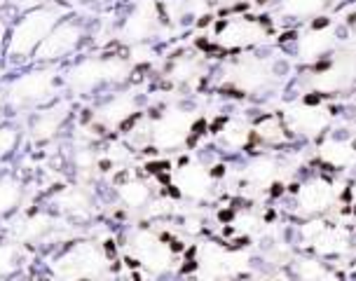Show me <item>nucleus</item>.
<instances>
[{
  "instance_id": "obj_24",
  "label": "nucleus",
  "mask_w": 356,
  "mask_h": 281,
  "mask_svg": "<svg viewBox=\"0 0 356 281\" xmlns=\"http://www.w3.org/2000/svg\"><path fill=\"white\" fill-rule=\"evenodd\" d=\"M316 155L323 164L333 169H349L356 164V148L352 140L347 138H326L319 143Z\"/></svg>"
},
{
  "instance_id": "obj_31",
  "label": "nucleus",
  "mask_w": 356,
  "mask_h": 281,
  "mask_svg": "<svg viewBox=\"0 0 356 281\" xmlns=\"http://www.w3.org/2000/svg\"><path fill=\"white\" fill-rule=\"evenodd\" d=\"M5 3H8L12 17H15V15H22V12H29V10H35V8H42V5H49V3H54V0H5Z\"/></svg>"
},
{
  "instance_id": "obj_6",
  "label": "nucleus",
  "mask_w": 356,
  "mask_h": 281,
  "mask_svg": "<svg viewBox=\"0 0 356 281\" xmlns=\"http://www.w3.org/2000/svg\"><path fill=\"white\" fill-rule=\"evenodd\" d=\"M89 40H92V26H89L87 19L78 15H66L54 24L52 31L44 35V40L38 45L31 63L63 66L66 61L82 54Z\"/></svg>"
},
{
  "instance_id": "obj_12",
  "label": "nucleus",
  "mask_w": 356,
  "mask_h": 281,
  "mask_svg": "<svg viewBox=\"0 0 356 281\" xmlns=\"http://www.w3.org/2000/svg\"><path fill=\"white\" fill-rule=\"evenodd\" d=\"M300 239L321 258H340L352 248V234L347 227L319 220L314 216L300 225Z\"/></svg>"
},
{
  "instance_id": "obj_17",
  "label": "nucleus",
  "mask_w": 356,
  "mask_h": 281,
  "mask_svg": "<svg viewBox=\"0 0 356 281\" xmlns=\"http://www.w3.org/2000/svg\"><path fill=\"white\" fill-rule=\"evenodd\" d=\"M291 134L305 138H314L323 134L333 122V113L326 106H309V104H293L286 108L282 115Z\"/></svg>"
},
{
  "instance_id": "obj_3",
  "label": "nucleus",
  "mask_w": 356,
  "mask_h": 281,
  "mask_svg": "<svg viewBox=\"0 0 356 281\" xmlns=\"http://www.w3.org/2000/svg\"><path fill=\"white\" fill-rule=\"evenodd\" d=\"M68 15V8H63L54 0L49 5L42 8L22 12L10 19L8 26V38H5V54L3 59L10 66V70L22 68L31 63L33 52L38 49V45L44 40V35L52 31V26L59 22L61 17Z\"/></svg>"
},
{
  "instance_id": "obj_33",
  "label": "nucleus",
  "mask_w": 356,
  "mask_h": 281,
  "mask_svg": "<svg viewBox=\"0 0 356 281\" xmlns=\"http://www.w3.org/2000/svg\"><path fill=\"white\" fill-rule=\"evenodd\" d=\"M82 5H87V8H104L108 3H115V0H80Z\"/></svg>"
},
{
  "instance_id": "obj_22",
  "label": "nucleus",
  "mask_w": 356,
  "mask_h": 281,
  "mask_svg": "<svg viewBox=\"0 0 356 281\" xmlns=\"http://www.w3.org/2000/svg\"><path fill=\"white\" fill-rule=\"evenodd\" d=\"M29 195V185L17 171L0 169V223L10 220L22 211Z\"/></svg>"
},
{
  "instance_id": "obj_7",
  "label": "nucleus",
  "mask_w": 356,
  "mask_h": 281,
  "mask_svg": "<svg viewBox=\"0 0 356 281\" xmlns=\"http://www.w3.org/2000/svg\"><path fill=\"white\" fill-rule=\"evenodd\" d=\"M197 129V113L186 106H169L148 115V150L176 152Z\"/></svg>"
},
{
  "instance_id": "obj_20",
  "label": "nucleus",
  "mask_w": 356,
  "mask_h": 281,
  "mask_svg": "<svg viewBox=\"0 0 356 281\" xmlns=\"http://www.w3.org/2000/svg\"><path fill=\"white\" fill-rule=\"evenodd\" d=\"M279 176H282V162L275 155H256L241 167L239 178L246 188L253 190H267L277 185Z\"/></svg>"
},
{
  "instance_id": "obj_19",
  "label": "nucleus",
  "mask_w": 356,
  "mask_h": 281,
  "mask_svg": "<svg viewBox=\"0 0 356 281\" xmlns=\"http://www.w3.org/2000/svg\"><path fill=\"white\" fill-rule=\"evenodd\" d=\"M197 267H200L197 270L200 277H232V274H239L246 267V255L237 251H227V248L216 244H204L200 248Z\"/></svg>"
},
{
  "instance_id": "obj_5",
  "label": "nucleus",
  "mask_w": 356,
  "mask_h": 281,
  "mask_svg": "<svg viewBox=\"0 0 356 281\" xmlns=\"http://www.w3.org/2000/svg\"><path fill=\"white\" fill-rule=\"evenodd\" d=\"M120 248H124L129 265L141 267L152 277H167L178 263V248L174 241L150 225L129 227L120 239Z\"/></svg>"
},
{
  "instance_id": "obj_27",
  "label": "nucleus",
  "mask_w": 356,
  "mask_h": 281,
  "mask_svg": "<svg viewBox=\"0 0 356 281\" xmlns=\"http://www.w3.org/2000/svg\"><path fill=\"white\" fill-rule=\"evenodd\" d=\"M253 136H256L260 143L279 148V145L289 143V138L293 136V134L289 131L282 115H263V118L253 122Z\"/></svg>"
},
{
  "instance_id": "obj_4",
  "label": "nucleus",
  "mask_w": 356,
  "mask_h": 281,
  "mask_svg": "<svg viewBox=\"0 0 356 281\" xmlns=\"http://www.w3.org/2000/svg\"><path fill=\"white\" fill-rule=\"evenodd\" d=\"M108 248L101 241H63L47 260V274L59 279H101L113 270Z\"/></svg>"
},
{
  "instance_id": "obj_14",
  "label": "nucleus",
  "mask_w": 356,
  "mask_h": 281,
  "mask_svg": "<svg viewBox=\"0 0 356 281\" xmlns=\"http://www.w3.org/2000/svg\"><path fill=\"white\" fill-rule=\"evenodd\" d=\"M171 188L188 202H207L213 197L216 176L209 164L200 159H188L181 162L171 174Z\"/></svg>"
},
{
  "instance_id": "obj_29",
  "label": "nucleus",
  "mask_w": 356,
  "mask_h": 281,
  "mask_svg": "<svg viewBox=\"0 0 356 281\" xmlns=\"http://www.w3.org/2000/svg\"><path fill=\"white\" fill-rule=\"evenodd\" d=\"M24 131L19 129L17 125L12 122H3L0 125V167H3L8 159L15 157L17 148L22 145Z\"/></svg>"
},
{
  "instance_id": "obj_32",
  "label": "nucleus",
  "mask_w": 356,
  "mask_h": 281,
  "mask_svg": "<svg viewBox=\"0 0 356 281\" xmlns=\"http://www.w3.org/2000/svg\"><path fill=\"white\" fill-rule=\"evenodd\" d=\"M8 26H10V17H0V59L5 54V38H8Z\"/></svg>"
},
{
  "instance_id": "obj_1",
  "label": "nucleus",
  "mask_w": 356,
  "mask_h": 281,
  "mask_svg": "<svg viewBox=\"0 0 356 281\" xmlns=\"http://www.w3.org/2000/svg\"><path fill=\"white\" fill-rule=\"evenodd\" d=\"M134 63L122 54H78L61 66V85L66 97L99 99L111 89L124 87L131 80Z\"/></svg>"
},
{
  "instance_id": "obj_34",
  "label": "nucleus",
  "mask_w": 356,
  "mask_h": 281,
  "mask_svg": "<svg viewBox=\"0 0 356 281\" xmlns=\"http://www.w3.org/2000/svg\"><path fill=\"white\" fill-rule=\"evenodd\" d=\"M218 5H225V8H234V5H241L246 3V0H216Z\"/></svg>"
},
{
  "instance_id": "obj_10",
  "label": "nucleus",
  "mask_w": 356,
  "mask_h": 281,
  "mask_svg": "<svg viewBox=\"0 0 356 281\" xmlns=\"http://www.w3.org/2000/svg\"><path fill=\"white\" fill-rule=\"evenodd\" d=\"M167 26L160 0H136L120 19V40L131 45H145L155 40Z\"/></svg>"
},
{
  "instance_id": "obj_25",
  "label": "nucleus",
  "mask_w": 356,
  "mask_h": 281,
  "mask_svg": "<svg viewBox=\"0 0 356 281\" xmlns=\"http://www.w3.org/2000/svg\"><path fill=\"white\" fill-rule=\"evenodd\" d=\"M204 73H207L204 61H202L200 56H195V54L176 56V59H171L169 68H167V78L171 82H176V85H181V87L195 85L197 80L204 78Z\"/></svg>"
},
{
  "instance_id": "obj_13",
  "label": "nucleus",
  "mask_w": 356,
  "mask_h": 281,
  "mask_svg": "<svg viewBox=\"0 0 356 281\" xmlns=\"http://www.w3.org/2000/svg\"><path fill=\"white\" fill-rule=\"evenodd\" d=\"M49 209L68 223H87L97 216L99 204L89 183L78 181L75 185H61L49 197Z\"/></svg>"
},
{
  "instance_id": "obj_23",
  "label": "nucleus",
  "mask_w": 356,
  "mask_h": 281,
  "mask_svg": "<svg viewBox=\"0 0 356 281\" xmlns=\"http://www.w3.org/2000/svg\"><path fill=\"white\" fill-rule=\"evenodd\" d=\"M253 138V122L244 118H227L225 122L216 131V140L220 148H227L232 152L244 150Z\"/></svg>"
},
{
  "instance_id": "obj_2",
  "label": "nucleus",
  "mask_w": 356,
  "mask_h": 281,
  "mask_svg": "<svg viewBox=\"0 0 356 281\" xmlns=\"http://www.w3.org/2000/svg\"><path fill=\"white\" fill-rule=\"evenodd\" d=\"M61 94V66L54 63H26L0 82V101L10 115H26Z\"/></svg>"
},
{
  "instance_id": "obj_28",
  "label": "nucleus",
  "mask_w": 356,
  "mask_h": 281,
  "mask_svg": "<svg viewBox=\"0 0 356 281\" xmlns=\"http://www.w3.org/2000/svg\"><path fill=\"white\" fill-rule=\"evenodd\" d=\"M330 5V0H279V15L286 19H312L319 17Z\"/></svg>"
},
{
  "instance_id": "obj_9",
  "label": "nucleus",
  "mask_w": 356,
  "mask_h": 281,
  "mask_svg": "<svg viewBox=\"0 0 356 281\" xmlns=\"http://www.w3.org/2000/svg\"><path fill=\"white\" fill-rule=\"evenodd\" d=\"M71 118H73V101L71 97L61 94L59 99L26 113L24 136L33 145H52L54 140H59L63 136V131L68 129Z\"/></svg>"
},
{
  "instance_id": "obj_16",
  "label": "nucleus",
  "mask_w": 356,
  "mask_h": 281,
  "mask_svg": "<svg viewBox=\"0 0 356 281\" xmlns=\"http://www.w3.org/2000/svg\"><path fill=\"white\" fill-rule=\"evenodd\" d=\"M113 190H115L118 207L127 211V214H143V211L152 209V204L157 202V190L152 188L148 178L129 176L127 171L118 176Z\"/></svg>"
},
{
  "instance_id": "obj_15",
  "label": "nucleus",
  "mask_w": 356,
  "mask_h": 281,
  "mask_svg": "<svg viewBox=\"0 0 356 281\" xmlns=\"http://www.w3.org/2000/svg\"><path fill=\"white\" fill-rule=\"evenodd\" d=\"M340 193L342 190L328 178H309V181L298 185L296 190V211L302 216H309V218L312 216H321L338 202Z\"/></svg>"
},
{
  "instance_id": "obj_26",
  "label": "nucleus",
  "mask_w": 356,
  "mask_h": 281,
  "mask_svg": "<svg viewBox=\"0 0 356 281\" xmlns=\"http://www.w3.org/2000/svg\"><path fill=\"white\" fill-rule=\"evenodd\" d=\"M26 263H29V246L19 244L17 239L5 234L0 239V279L17 277L26 267Z\"/></svg>"
},
{
  "instance_id": "obj_11",
  "label": "nucleus",
  "mask_w": 356,
  "mask_h": 281,
  "mask_svg": "<svg viewBox=\"0 0 356 281\" xmlns=\"http://www.w3.org/2000/svg\"><path fill=\"white\" fill-rule=\"evenodd\" d=\"M270 31L256 17H232L218 24L213 31V45L225 52H241V49H256L267 42Z\"/></svg>"
},
{
  "instance_id": "obj_30",
  "label": "nucleus",
  "mask_w": 356,
  "mask_h": 281,
  "mask_svg": "<svg viewBox=\"0 0 356 281\" xmlns=\"http://www.w3.org/2000/svg\"><path fill=\"white\" fill-rule=\"evenodd\" d=\"M293 274L300 279H326L333 277V272L328 270L326 265L319 263V260H312V258H300L293 263Z\"/></svg>"
},
{
  "instance_id": "obj_21",
  "label": "nucleus",
  "mask_w": 356,
  "mask_h": 281,
  "mask_svg": "<svg viewBox=\"0 0 356 281\" xmlns=\"http://www.w3.org/2000/svg\"><path fill=\"white\" fill-rule=\"evenodd\" d=\"M338 42V33L333 26H314L296 40V56L302 63H314L326 56Z\"/></svg>"
},
{
  "instance_id": "obj_8",
  "label": "nucleus",
  "mask_w": 356,
  "mask_h": 281,
  "mask_svg": "<svg viewBox=\"0 0 356 281\" xmlns=\"http://www.w3.org/2000/svg\"><path fill=\"white\" fill-rule=\"evenodd\" d=\"M286 73V66L282 61L272 59V56L260 54H246L227 63L222 75H225L227 87L241 94H260L270 89L275 82Z\"/></svg>"
},
{
  "instance_id": "obj_18",
  "label": "nucleus",
  "mask_w": 356,
  "mask_h": 281,
  "mask_svg": "<svg viewBox=\"0 0 356 281\" xmlns=\"http://www.w3.org/2000/svg\"><path fill=\"white\" fill-rule=\"evenodd\" d=\"M356 80V54H342L330 66L316 70L309 78V87L319 94L347 92Z\"/></svg>"
}]
</instances>
